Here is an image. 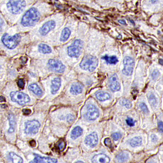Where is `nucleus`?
I'll return each mask as SVG.
<instances>
[{"label": "nucleus", "mask_w": 163, "mask_h": 163, "mask_svg": "<svg viewBox=\"0 0 163 163\" xmlns=\"http://www.w3.org/2000/svg\"><path fill=\"white\" fill-rule=\"evenodd\" d=\"M109 88L113 92L118 91L120 89L121 87L119 82V77L116 73L113 75L109 79Z\"/></svg>", "instance_id": "ddd939ff"}, {"label": "nucleus", "mask_w": 163, "mask_h": 163, "mask_svg": "<svg viewBox=\"0 0 163 163\" xmlns=\"http://www.w3.org/2000/svg\"><path fill=\"white\" fill-rule=\"evenodd\" d=\"M97 99L100 101H105L106 100H109L110 99V94L104 92V91H98L95 94Z\"/></svg>", "instance_id": "aec40b11"}, {"label": "nucleus", "mask_w": 163, "mask_h": 163, "mask_svg": "<svg viewBox=\"0 0 163 163\" xmlns=\"http://www.w3.org/2000/svg\"><path fill=\"white\" fill-rule=\"evenodd\" d=\"M100 112L93 104H89L87 107V112L85 113V118L89 121H94L99 117Z\"/></svg>", "instance_id": "9b49d317"}, {"label": "nucleus", "mask_w": 163, "mask_h": 163, "mask_svg": "<svg viewBox=\"0 0 163 163\" xmlns=\"http://www.w3.org/2000/svg\"><path fill=\"white\" fill-rule=\"evenodd\" d=\"M130 158L129 154L127 153V152H121L120 153L118 154L117 156L116 157V160L120 162V163H123V162H126L127 160H128Z\"/></svg>", "instance_id": "393cba45"}, {"label": "nucleus", "mask_w": 163, "mask_h": 163, "mask_svg": "<svg viewBox=\"0 0 163 163\" xmlns=\"http://www.w3.org/2000/svg\"><path fill=\"white\" fill-rule=\"evenodd\" d=\"M84 42L81 40L76 39L73 42L72 45L67 47V54L70 57L79 58L81 54Z\"/></svg>", "instance_id": "39448f33"}, {"label": "nucleus", "mask_w": 163, "mask_h": 163, "mask_svg": "<svg viewBox=\"0 0 163 163\" xmlns=\"http://www.w3.org/2000/svg\"><path fill=\"white\" fill-rule=\"evenodd\" d=\"M8 120L9 122V128L8 133H12L15 131L16 127V121L14 116L12 114H9L8 115Z\"/></svg>", "instance_id": "a211bd4d"}, {"label": "nucleus", "mask_w": 163, "mask_h": 163, "mask_svg": "<svg viewBox=\"0 0 163 163\" xmlns=\"http://www.w3.org/2000/svg\"><path fill=\"white\" fill-rule=\"evenodd\" d=\"M56 1H58V0H56Z\"/></svg>", "instance_id": "3c124183"}, {"label": "nucleus", "mask_w": 163, "mask_h": 163, "mask_svg": "<svg viewBox=\"0 0 163 163\" xmlns=\"http://www.w3.org/2000/svg\"><path fill=\"white\" fill-rule=\"evenodd\" d=\"M151 139H152V141H153V142H156L157 141V140H158L157 136H156V135H154V134L152 135V136H151Z\"/></svg>", "instance_id": "79ce46f5"}, {"label": "nucleus", "mask_w": 163, "mask_h": 163, "mask_svg": "<svg viewBox=\"0 0 163 163\" xmlns=\"http://www.w3.org/2000/svg\"><path fill=\"white\" fill-rule=\"evenodd\" d=\"M61 86V79L59 77L54 78L51 82V91L52 94L54 95L57 93Z\"/></svg>", "instance_id": "dca6fc26"}, {"label": "nucleus", "mask_w": 163, "mask_h": 163, "mask_svg": "<svg viewBox=\"0 0 163 163\" xmlns=\"http://www.w3.org/2000/svg\"><path fill=\"white\" fill-rule=\"evenodd\" d=\"M65 146H66L65 142H64V141H62L58 144V148H59V150L60 151H63V150H64V149L65 148Z\"/></svg>", "instance_id": "c9c22d12"}, {"label": "nucleus", "mask_w": 163, "mask_h": 163, "mask_svg": "<svg viewBox=\"0 0 163 163\" xmlns=\"http://www.w3.org/2000/svg\"><path fill=\"white\" fill-rule=\"evenodd\" d=\"M142 139L140 136H136L134 137L132 139H130L129 142L130 145L133 147H138L142 144Z\"/></svg>", "instance_id": "b1692460"}, {"label": "nucleus", "mask_w": 163, "mask_h": 163, "mask_svg": "<svg viewBox=\"0 0 163 163\" xmlns=\"http://www.w3.org/2000/svg\"><path fill=\"white\" fill-rule=\"evenodd\" d=\"M21 41V36L20 34H15L13 36L4 33L1 38V42L6 48L13 50L16 48Z\"/></svg>", "instance_id": "7ed1b4c3"}, {"label": "nucleus", "mask_w": 163, "mask_h": 163, "mask_svg": "<svg viewBox=\"0 0 163 163\" xmlns=\"http://www.w3.org/2000/svg\"><path fill=\"white\" fill-rule=\"evenodd\" d=\"M148 101L151 106H156L157 103V99L153 94H151L148 96Z\"/></svg>", "instance_id": "c85d7f7f"}, {"label": "nucleus", "mask_w": 163, "mask_h": 163, "mask_svg": "<svg viewBox=\"0 0 163 163\" xmlns=\"http://www.w3.org/2000/svg\"><path fill=\"white\" fill-rule=\"evenodd\" d=\"M22 113L25 115H30L31 114L32 111L30 109H24L22 110Z\"/></svg>", "instance_id": "4c0bfd02"}, {"label": "nucleus", "mask_w": 163, "mask_h": 163, "mask_svg": "<svg viewBox=\"0 0 163 163\" xmlns=\"http://www.w3.org/2000/svg\"><path fill=\"white\" fill-rule=\"evenodd\" d=\"M38 51L42 54H48L51 53L52 48L46 44H40L38 45Z\"/></svg>", "instance_id": "5701e85b"}, {"label": "nucleus", "mask_w": 163, "mask_h": 163, "mask_svg": "<svg viewBox=\"0 0 163 163\" xmlns=\"http://www.w3.org/2000/svg\"><path fill=\"white\" fill-rule=\"evenodd\" d=\"M119 22L121 24H126V22L124 21V20H119Z\"/></svg>", "instance_id": "c03bdc74"}, {"label": "nucleus", "mask_w": 163, "mask_h": 163, "mask_svg": "<svg viewBox=\"0 0 163 163\" xmlns=\"http://www.w3.org/2000/svg\"><path fill=\"white\" fill-rule=\"evenodd\" d=\"M91 161L93 163H109L110 159L106 154L100 153L94 156Z\"/></svg>", "instance_id": "2eb2a0df"}, {"label": "nucleus", "mask_w": 163, "mask_h": 163, "mask_svg": "<svg viewBox=\"0 0 163 163\" xmlns=\"http://www.w3.org/2000/svg\"><path fill=\"white\" fill-rule=\"evenodd\" d=\"M40 124L36 120H30L24 124V132L27 134H35L39 130Z\"/></svg>", "instance_id": "0eeeda50"}, {"label": "nucleus", "mask_w": 163, "mask_h": 163, "mask_svg": "<svg viewBox=\"0 0 163 163\" xmlns=\"http://www.w3.org/2000/svg\"><path fill=\"white\" fill-rule=\"evenodd\" d=\"M28 89L30 90L33 92L34 94H36L37 96H41L42 95V91L38 85L36 83H33L30 85L28 87Z\"/></svg>", "instance_id": "4be33fe9"}, {"label": "nucleus", "mask_w": 163, "mask_h": 163, "mask_svg": "<svg viewBox=\"0 0 163 163\" xmlns=\"http://www.w3.org/2000/svg\"><path fill=\"white\" fill-rule=\"evenodd\" d=\"M71 31L70 30L68 27H65L63 30H62L61 33V37H60V40L61 41H66L67 40L69 39L70 36H71Z\"/></svg>", "instance_id": "6ab92c4d"}, {"label": "nucleus", "mask_w": 163, "mask_h": 163, "mask_svg": "<svg viewBox=\"0 0 163 163\" xmlns=\"http://www.w3.org/2000/svg\"><path fill=\"white\" fill-rule=\"evenodd\" d=\"M18 85L19 87L21 89H23L24 87V82L22 79H19L18 82Z\"/></svg>", "instance_id": "e433bc0d"}, {"label": "nucleus", "mask_w": 163, "mask_h": 163, "mask_svg": "<svg viewBox=\"0 0 163 163\" xmlns=\"http://www.w3.org/2000/svg\"><path fill=\"white\" fill-rule=\"evenodd\" d=\"M83 90V86L79 83H73L70 88L71 93L74 95L81 94Z\"/></svg>", "instance_id": "f3484780"}, {"label": "nucleus", "mask_w": 163, "mask_h": 163, "mask_svg": "<svg viewBox=\"0 0 163 163\" xmlns=\"http://www.w3.org/2000/svg\"><path fill=\"white\" fill-rule=\"evenodd\" d=\"M41 18V13L36 7H32L28 9L22 15L19 22L22 30H27L34 27Z\"/></svg>", "instance_id": "f03ea898"}, {"label": "nucleus", "mask_w": 163, "mask_h": 163, "mask_svg": "<svg viewBox=\"0 0 163 163\" xmlns=\"http://www.w3.org/2000/svg\"><path fill=\"white\" fill-rule=\"evenodd\" d=\"M48 69L55 73H63L65 70V66L61 62L54 59H50L47 63Z\"/></svg>", "instance_id": "1a4fd4ad"}, {"label": "nucleus", "mask_w": 163, "mask_h": 163, "mask_svg": "<svg viewBox=\"0 0 163 163\" xmlns=\"http://www.w3.org/2000/svg\"><path fill=\"white\" fill-rule=\"evenodd\" d=\"M103 59H104L106 61V63L108 64H116L118 63L119 60L118 58L116 56H105L102 57Z\"/></svg>", "instance_id": "bb28decb"}, {"label": "nucleus", "mask_w": 163, "mask_h": 163, "mask_svg": "<svg viewBox=\"0 0 163 163\" xmlns=\"http://www.w3.org/2000/svg\"><path fill=\"white\" fill-rule=\"evenodd\" d=\"M112 137L114 140L117 141L122 137V134L120 133H113L112 135Z\"/></svg>", "instance_id": "2f4dec72"}, {"label": "nucleus", "mask_w": 163, "mask_h": 163, "mask_svg": "<svg viewBox=\"0 0 163 163\" xmlns=\"http://www.w3.org/2000/svg\"><path fill=\"white\" fill-rule=\"evenodd\" d=\"M1 108H2L5 109L7 108V105L6 104H2L1 105Z\"/></svg>", "instance_id": "a18cd8bd"}, {"label": "nucleus", "mask_w": 163, "mask_h": 163, "mask_svg": "<svg viewBox=\"0 0 163 163\" xmlns=\"http://www.w3.org/2000/svg\"><path fill=\"white\" fill-rule=\"evenodd\" d=\"M56 27V22L53 20H50L42 24L38 29V32L41 36H46L52 30H53Z\"/></svg>", "instance_id": "9d476101"}, {"label": "nucleus", "mask_w": 163, "mask_h": 163, "mask_svg": "<svg viewBox=\"0 0 163 163\" xmlns=\"http://www.w3.org/2000/svg\"><path fill=\"white\" fill-rule=\"evenodd\" d=\"M67 120L69 122H73L74 120V116L71 114H69L67 116Z\"/></svg>", "instance_id": "ea45409f"}, {"label": "nucleus", "mask_w": 163, "mask_h": 163, "mask_svg": "<svg viewBox=\"0 0 163 163\" xmlns=\"http://www.w3.org/2000/svg\"><path fill=\"white\" fill-rule=\"evenodd\" d=\"M124 68L122 73L124 75H132L135 66V61L133 58L126 57L124 59Z\"/></svg>", "instance_id": "6e6552de"}, {"label": "nucleus", "mask_w": 163, "mask_h": 163, "mask_svg": "<svg viewBox=\"0 0 163 163\" xmlns=\"http://www.w3.org/2000/svg\"><path fill=\"white\" fill-rule=\"evenodd\" d=\"M9 156L13 163H21L24 162L22 158L14 152H10Z\"/></svg>", "instance_id": "a878e982"}, {"label": "nucleus", "mask_w": 163, "mask_h": 163, "mask_svg": "<svg viewBox=\"0 0 163 163\" xmlns=\"http://www.w3.org/2000/svg\"><path fill=\"white\" fill-rule=\"evenodd\" d=\"M120 104L121 106L125 107L126 108L130 109L132 107V103L130 100H127L126 99H122L120 101Z\"/></svg>", "instance_id": "cd10ccee"}, {"label": "nucleus", "mask_w": 163, "mask_h": 163, "mask_svg": "<svg viewBox=\"0 0 163 163\" xmlns=\"http://www.w3.org/2000/svg\"><path fill=\"white\" fill-rule=\"evenodd\" d=\"M76 163H83V162H82V161H77V162H76Z\"/></svg>", "instance_id": "09e8293b"}, {"label": "nucleus", "mask_w": 163, "mask_h": 163, "mask_svg": "<svg viewBox=\"0 0 163 163\" xmlns=\"http://www.w3.org/2000/svg\"><path fill=\"white\" fill-rule=\"evenodd\" d=\"M158 0H151V2L152 3H155L156 2H157Z\"/></svg>", "instance_id": "49530a36"}, {"label": "nucleus", "mask_w": 163, "mask_h": 163, "mask_svg": "<svg viewBox=\"0 0 163 163\" xmlns=\"http://www.w3.org/2000/svg\"><path fill=\"white\" fill-rule=\"evenodd\" d=\"M30 2V0H8L2 10L9 18L15 19L24 12Z\"/></svg>", "instance_id": "f257e3e1"}, {"label": "nucleus", "mask_w": 163, "mask_h": 163, "mask_svg": "<svg viewBox=\"0 0 163 163\" xmlns=\"http://www.w3.org/2000/svg\"><path fill=\"white\" fill-rule=\"evenodd\" d=\"M159 75H160V73L159 72V71L156 70L153 71V72L152 73V75H151V76H152V79H156L158 78Z\"/></svg>", "instance_id": "72a5a7b5"}, {"label": "nucleus", "mask_w": 163, "mask_h": 163, "mask_svg": "<svg viewBox=\"0 0 163 163\" xmlns=\"http://www.w3.org/2000/svg\"><path fill=\"white\" fill-rule=\"evenodd\" d=\"M159 61H160L159 63H160V64H161V65H163V59H161L159 60Z\"/></svg>", "instance_id": "de8ad7c7"}, {"label": "nucleus", "mask_w": 163, "mask_h": 163, "mask_svg": "<svg viewBox=\"0 0 163 163\" xmlns=\"http://www.w3.org/2000/svg\"><path fill=\"white\" fill-rule=\"evenodd\" d=\"M104 144L108 147L109 148H112L113 147V144H112V142H111V140L109 139V138H106L104 140Z\"/></svg>", "instance_id": "473e14b6"}, {"label": "nucleus", "mask_w": 163, "mask_h": 163, "mask_svg": "<svg viewBox=\"0 0 163 163\" xmlns=\"http://www.w3.org/2000/svg\"><path fill=\"white\" fill-rule=\"evenodd\" d=\"M35 156V158L33 161L30 163H57L58 160L55 158H52L50 157H44L40 156L38 154H34Z\"/></svg>", "instance_id": "4468645a"}, {"label": "nucleus", "mask_w": 163, "mask_h": 163, "mask_svg": "<svg viewBox=\"0 0 163 163\" xmlns=\"http://www.w3.org/2000/svg\"><path fill=\"white\" fill-rule=\"evenodd\" d=\"M6 101V98L4 97H3V96H0V102H5Z\"/></svg>", "instance_id": "37998d69"}, {"label": "nucleus", "mask_w": 163, "mask_h": 163, "mask_svg": "<svg viewBox=\"0 0 163 163\" xmlns=\"http://www.w3.org/2000/svg\"><path fill=\"white\" fill-rule=\"evenodd\" d=\"M140 108L142 109V112L145 113L146 114H148V113H149L148 107H147V106L146 105V104H145L144 103H140Z\"/></svg>", "instance_id": "7c9ffc66"}, {"label": "nucleus", "mask_w": 163, "mask_h": 163, "mask_svg": "<svg viewBox=\"0 0 163 163\" xmlns=\"http://www.w3.org/2000/svg\"><path fill=\"white\" fill-rule=\"evenodd\" d=\"M11 100L20 105H24L30 101V97L27 94L20 91H12L10 94Z\"/></svg>", "instance_id": "423d86ee"}, {"label": "nucleus", "mask_w": 163, "mask_h": 163, "mask_svg": "<svg viewBox=\"0 0 163 163\" xmlns=\"http://www.w3.org/2000/svg\"><path fill=\"white\" fill-rule=\"evenodd\" d=\"M5 28H6V22L0 14V33L3 32L5 30Z\"/></svg>", "instance_id": "c756f323"}, {"label": "nucleus", "mask_w": 163, "mask_h": 163, "mask_svg": "<svg viewBox=\"0 0 163 163\" xmlns=\"http://www.w3.org/2000/svg\"><path fill=\"white\" fill-rule=\"evenodd\" d=\"M36 141L34 140H30V145L31 146H32V147H35V146H36Z\"/></svg>", "instance_id": "a19ab883"}, {"label": "nucleus", "mask_w": 163, "mask_h": 163, "mask_svg": "<svg viewBox=\"0 0 163 163\" xmlns=\"http://www.w3.org/2000/svg\"><path fill=\"white\" fill-rule=\"evenodd\" d=\"M126 122H127V124L130 127L134 126L135 124V122L133 121V120L132 118H127L126 119Z\"/></svg>", "instance_id": "f704fd0d"}, {"label": "nucleus", "mask_w": 163, "mask_h": 163, "mask_svg": "<svg viewBox=\"0 0 163 163\" xmlns=\"http://www.w3.org/2000/svg\"><path fill=\"white\" fill-rule=\"evenodd\" d=\"M99 64V60L94 56L88 54L82 59L79 66L82 69L93 72L96 69Z\"/></svg>", "instance_id": "20e7f679"}, {"label": "nucleus", "mask_w": 163, "mask_h": 163, "mask_svg": "<svg viewBox=\"0 0 163 163\" xmlns=\"http://www.w3.org/2000/svg\"><path fill=\"white\" fill-rule=\"evenodd\" d=\"M83 134V129L79 126L75 127L71 131V137L73 139H76L79 138Z\"/></svg>", "instance_id": "412c9836"}, {"label": "nucleus", "mask_w": 163, "mask_h": 163, "mask_svg": "<svg viewBox=\"0 0 163 163\" xmlns=\"http://www.w3.org/2000/svg\"><path fill=\"white\" fill-rule=\"evenodd\" d=\"M158 130L160 131V132L163 133V122L162 121L159 122V123L158 124Z\"/></svg>", "instance_id": "58836bf2"}, {"label": "nucleus", "mask_w": 163, "mask_h": 163, "mask_svg": "<svg viewBox=\"0 0 163 163\" xmlns=\"http://www.w3.org/2000/svg\"><path fill=\"white\" fill-rule=\"evenodd\" d=\"M1 67L0 66V71H1Z\"/></svg>", "instance_id": "8fccbe9b"}, {"label": "nucleus", "mask_w": 163, "mask_h": 163, "mask_svg": "<svg viewBox=\"0 0 163 163\" xmlns=\"http://www.w3.org/2000/svg\"><path fill=\"white\" fill-rule=\"evenodd\" d=\"M85 144L90 147H95L96 146L99 142V138L96 132H93L88 136L85 139Z\"/></svg>", "instance_id": "f8f14e48"}]
</instances>
